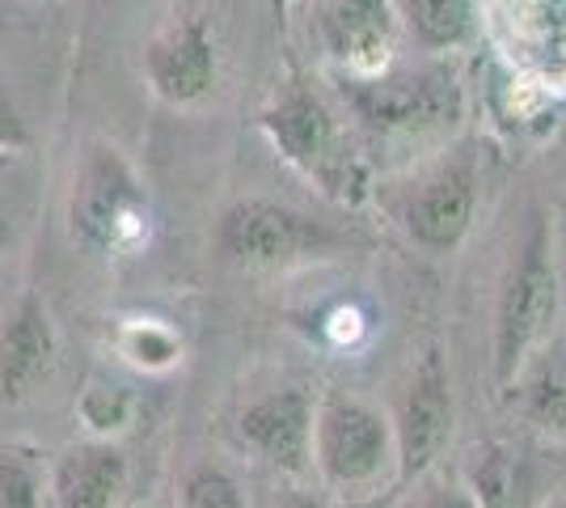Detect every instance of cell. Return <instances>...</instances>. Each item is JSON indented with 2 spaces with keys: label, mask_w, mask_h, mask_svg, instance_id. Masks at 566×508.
Listing matches in <instances>:
<instances>
[{
  "label": "cell",
  "mask_w": 566,
  "mask_h": 508,
  "mask_svg": "<svg viewBox=\"0 0 566 508\" xmlns=\"http://www.w3.org/2000/svg\"><path fill=\"white\" fill-rule=\"evenodd\" d=\"M69 225L76 242L85 250H102V255L127 250L144 238L148 199H144L136 169L127 166V157L115 145H90L85 162L72 178Z\"/></svg>",
  "instance_id": "obj_1"
},
{
  "label": "cell",
  "mask_w": 566,
  "mask_h": 508,
  "mask_svg": "<svg viewBox=\"0 0 566 508\" xmlns=\"http://www.w3.org/2000/svg\"><path fill=\"white\" fill-rule=\"evenodd\" d=\"M558 314V271L549 259V234L542 220H533L528 242L520 246V259L507 276V289L499 297L495 318V377L499 386L520 382L533 352L545 343Z\"/></svg>",
  "instance_id": "obj_2"
},
{
  "label": "cell",
  "mask_w": 566,
  "mask_h": 508,
  "mask_svg": "<svg viewBox=\"0 0 566 508\" xmlns=\"http://www.w3.org/2000/svg\"><path fill=\"white\" fill-rule=\"evenodd\" d=\"M259 123L266 132V141L280 148V157H287L296 169H305L308 178H317L338 199H359L364 169H359L355 153L343 141L334 115L308 90L283 94L275 106L262 111Z\"/></svg>",
  "instance_id": "obj_3"
},
{
  "label": "cell",
  "mask_w": 566,
  "mask_h": 508,
  "mask_svg": "<svg viewBox=\"0 0 566 508\" xmlns=\"http://www.w3.org/2000/svg\"><path fill=\"white\" fill-rule=\"evenodd\" d=\"M394 458V428L359 398L331 394L313 412V466L334 487H368Z\"/></svg>",
  "instance_id": "obj_4"
},
{
  "label": "cell",
  "mask_w": 566,
  "mask_h": 508,
  "mask_svg": "<svg viewBox=\"0 0 566 508\" xmlns=\"http://www.w3.org/2000/svg\"><path fill=\"white\" fill-rule=\"evenodd\" d=\"M352 111L377 132H423L461 115V85L444 69L389 76H352L343 85Z\"/></svg>",
  "instance_id": "obj_5"
},
{
  "label": "cell",
  "mask_w": 566,
  "mask_h": 508,
  "mask_svg": "<svg viewBox=\"0 0 566 508\" xmlns=\"http://www.w3.org/2000/svg\"><path fill=\"white\" fill-rule=\"evenodd\" d=\"M220 255L237 267H254V271H275L308 259L317 246L326 242V234L305 220L301 212L271 204V199H241L220 217Z\"/></svg>",
  "instance_id": "obj_6"
},
{
  "label": "cell",
  "mask_w": 566,
  "mask_h": 508,
  "mask_svg": "<svg viewBox=\"0 0 566 508\" xmlns=\"http://www.w3.org/2000/svg\"><path fill=\"white\" fill-rule=\"evenodd\" d=\"M144 76L169 106H195L216 90L220 55L203 18H178L161 25L144 48Z\"/></svg>",
  "instance_id": "obj_7"
},
{
  "label": "cell",
  "mask_w": 566,
  "mask_h": 508,
  "mask_svg": "<svg viewBox=\"0 0 566 508\" xmlns=\"http://www.w3.org/2000/svg\"><path fill=\"white\" fill-rule=\"evenodd\" d=\"M452 436V386L449 373L436 352H427L423 364L415 369L406 398H401L398 428H394V449H398L401 475L406 479H419L431 475L436 462L444 454Z\"/></svg>",
  "instance_id": "obj_8"
},
{
  "label": "cell",
  "mask_w": 566,
  "mask_h": 508,
  "mask_svg": "<svg viewBox=\"0 0 566 508\" xmlns=\"http://www.w3.org/2000/svg\"><path fill=\"white\" fill-rule=\"evenodd\" d=\"M237 440L283 475L313 466V403L305 390H275L237 415Z\"/></svg>",
  "instance_id": "obj_9"
},
{
  "label": "cell",
  "mask_w": 566,
  "mask_h": 508,
  "mask_svg": "<svg viewBox=\"0 0 566 508\" xmlns=\"http://www.w3.org/2000/svg\"><path fill=\"white\" fill-rule=\"evenodd\" d=\"M55 364V326L43 297L25 292L0 326V403H22Z\"/></svg>",
  "instance_id": "obj_10"
},
{
  "label": "cell",
  "mask_w": 566,
  "mask_h": 508,
  "mask_svg": "<svg viewBox=\"0 0 566 508\" xmlns=\"http://www.w3.org/2000/svg\"><path fill=\"white\" fill-rule=\"evenodd\" d=\"M127 487V458L111 440H76L51 466V508H115Z\"/></svg>",
  "instance_id": "obj_11"
},
{
  "label": "cell",
  "mask_w": 566,
  "mask_h": 508,
  "mask_svg": "<svg viewBox=\"0 0 566 508\" xmlns=\"http://www.w3.org/2000/svg\"><path fill=\"white\" fill-rule=\"evenodd\" d=\"M326 48L355 76H377L394 48V4L389 0H331L326 18Z\"/></svg>",
  "instance_id": "obj_12"
},
{
  "label": "cell",
  "mask_w": 566,
  "mask_h": 508,
  "mask_svg": "<svg viewBox=\"0 0 566 508\" xmlns=\"http://www.w3.org/2000/svg\"><path fill=\"white\" fill-rule=\"evenodd\" d=\"M406 234L427 250H452L465 238L473 220V174L465 166H452L423 183L406 204Z\"/></svg>",
  "instance_id": "obj_13"
},
{
  "label": "cell",
  "mask_w": 566,
  "mask_h": 508,
  "mask_svg": "<svg viewBox=\"0 0 566 508\" xmlns=\"http://www.w3.org/2000/svg\"><path fill=\"white\" fill-rule=\"evenodd\" d=\"M406 30L431 51L461 48L473 34V0H389Z\"/></svg>",
  "instance_id": "obj_14"
},
{
  "label": "cell",
  "mask_w": 566,
  "mask_h": 508,
  "mask_svg": "<svg viewBox=\"0 0 566 508\" xmlns=\"http://www.w3.org/2000/svg\"><path fill=\"white\" fill-rule=\"evenodd\" d=\"M470 491L478 508H528V500H533L528 462L512 454V449H499V445L486 449V454H478Z\"/></svg>",
  "instance_id": "obj_15"
},
{
  "label": "cell",
  "mask_w": 566,
  "mask_h": 508,
  "mask_svg": "<svg viewBox=\"0 0 566 508\" xmlns=\"http://www.w3.org/2000/svg\"><path fill=\"white\" fill-rule=\"evenodd\" d=\"M51 470L25 440H0V508H48Z\"/></svg>",
  "instance_id": "obj_16"
},
{
  "label": "cell",
  "mask_w": 566,
  "mask_h": 508,
  "mask_svg": "<svg viewBox=\"0 0 566 508\" xmlns=\"http://www.w3.org/2000/svg\"><path fill=\"white\" fill-rule=\"evenodd\" d=\"M520 34L545 73H566V0H524Z\"/></svg>",
  "instance_id": "obj_17"
},
{
  "label": "cell",
  "mask_w": 566,
  "mask_h": 508,
  "mask_svg": "<svg viewBox=\"0 0 566 508\" xmlns=\"http://www.w3.org/2000/svg\"><path fill=\"white\" fill-rule=\"evenodd\" d=\"M528 415L542 428H566V356L545 352V361L528 377Z\"/></svg>",
  "instance_id": "obj_18"
},
{
  "label": "cell",
  "mask_w": 566,
  "mask_h": 508,
  "mask_svg": "<svg viewBox=\"0 0 566 508\" xmlns=\"http://www.w3.org/2000/svg\"><path fill=\"white\" fill-rule=\"evenodd\" d=\"M118 348H123V356L136 364V369H148V373L169 369V364L178 361V352H182L178 335L166 331V326H157V322H132V326H123Z\"/></svg>",
  "instance_id": "obj_19"
},
{
  "label": "cell",
  "mask_w": 566,
  "mask_h": 508,
  "mask_svg": "<svg viewBox=\"0 0 566 508\" xmlns=\"http://www.w3.org/2000/svg\"><path fill=\"white\" fill-rule=\"evenodd\" d=\"M178 508H250L245 491L237 487V479L220 466H195L182 479V496Z\"/></svg>",
  "instance_id": "obj_20"
},
{
  "label": "cell",
  "mask_w": 566,
  "mask_h": 508,
  "mask_svg": "<svg viewBox=\"0 0 566 508\" xmlns=\"http://www.w3.org/2000/svg\"><path fill=\"white\" fill-rule=\"evenodd\" d=\"M76 412H81V419H85V428L102 440V436H111V433H118V428H127V424H132L136 398H132L127 390L97 386L81 398V407H76Z\"/></svg>",
  "instance_id": "obj_21"
},
{
  "label": "cell",
  "mask_w": 566,
  "mask_h": 508,
  "mask_svg": "<svg viewBox=\"0 0 566 508\" xmlns=\"http://www.w3.org/2000/svg\"><path fill=\"white\" fill-rule=\"evenodd\" d=\"M419 479L423 484L415 487L398 508H478L470 484H461V479H427V475H419Z\"/></svg>",
  "instance_id": "obj_22"
},
{
  "label": "cell",
  "mask_w": 566,
  "mask_h": 508,
  "mask_svg": "<svg viewBox=\"0 0 566 508\" xmlns=\"http://www.w3.org/2000/svg\"><path fill=\"white\" fill-rule=\"evenodd\" d=\"M25 148H34V132L18 111V102L0 85V153H25Z\"/></svg>",
  "instance_id": "obj_23"
},
{
  "label": "cell",
  "mask_w": 566,
  "mask_h": 508,
  "mask_svg": "<svg viewBox=\"0 0 566 508\" xmlns=\"http://www.w3.org/2000/svg\"><path fill=\"white\" fill-rule=\"evenodd\" d=\"M13 246V217H9V208L0 204V250H9Z\"/></svg>",
  "instance_id": "obj_24"
},
{
  "label": "cell",
  "mask_w": 566,
  "mask_h": 508,
  "mask_svg": "<svg viewBox=\"0 0 566 508\" xmlns=\"http://www.w3.org/2000/svg\"><path fill=\"white\" fill-rule=\"evenodd\" d=\"M283 508H322V505H317L313 496H292V500H287Z\"/></svg>",
  "instance_id": "obj_25"
},
{
  "label": "cell",
  "mask_w": 566,
  "mask_h": 508,
  "mask_svg": "<svg viewBox=\"0 0 566 508\" xmlns=\"http://www.w3.org/2000/svg\"><path fill=\"white\" fill-rule=\"evenodd\" d=\"M343 508H385L380 500H352V505H343Z\"/></svg>",
  "instance_id": "obj_26"
},
{
  "label": "cell",
  "mask_w": 566,
  "mask_h": 508,
  "mask_svg": "<svg viewBox=\"0 0 566 508\" xmlns=\"http://www.w3.org/2000/svg\"><path fill=\"white\" fill-rule=\"evenodd\" d=\"M266 4H271V9H275V13H283V9H287V4H292V0H266Z\"/></svg>",
  "instance_id": "obj_27"
},
{
  "label": "cell",
  "mask_w": 566,
  "mask_h": 508,
  "mask_svg": "<svg viewBox=\"0 0 566 508\" xmlns=\"http://www.w3.org/2000/svg\"><path fill=\"white\" fill-rule=\"evenodd\" d=\"M558 508H566V496H563V500H558Z\"/></svg>",
  "instance_id": "obj_28"
}]
</instances>
